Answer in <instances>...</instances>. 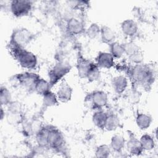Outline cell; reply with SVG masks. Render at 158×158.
Masks as SVG:
<instances>
[{"label":"cell","mask_w":158,"mask_h":158,"mask_svg":"<svg viewBox=\"0 0 158 158\" xmlns=\"http://www.w3.org/2000/svg\"><path fill=\"white\" fill-rule=\"evenodd\" d=\"M125 54L127 56H130L132 54H134L139 51H141L139 46L133 41L125 42L122 44Z\"/></svg>","instance_id":"obj_31"},{"label":"cell","mask_w":158,"mask_h":158,"mask_svg":"<svg viewBox=\"0 0 158 158\" xmlns=\"http://www.w3.org/2000/svg\"><path fill=\"white\" fill-rule=\"evenodd\" d=\"M12 101V94L9 89L5 86H1L0 89V102L1 106H7Z\"/></svg>","instance_id":"obj_27"},{"label":"cell","mask_w":158,"mask_h":158,"mask_svg":"<svg viewBox=\"0 0 158 158\" xmlns=\"http://www.w3.org/2000/svg\"><path fill=\"white\" fill-rule=\"evenodd\" d=\"M6 116V112L5 110H4L3 106L1 107V120H2Z\"/></svg>","instance_id":"obj_33"},{"label":"cell","mask_w":158,"mask_h":158,"mask_svg":"<svg viewBox=\"0 0 158 158\" xmlns=\"http://www.w3.org/2000/svg\"><path fill=\"white\" fill-rule=\"evenodd\" d=\"M94 63L99 69H109L114 65V58L109 52L100 51L95 58Z\"/></svg>","instance_id":"obj_10"},{"label":"cell","mask_w":158,"mask_h":158,"mask_svg":"<svg viewBox=\"0 0 158 158\" xmlns=\"http://www.w3.org/2000/svg\"><path fill=\"white\" fill-rule=\"evenodd\" d=\"M126 141L124 137L120 135H114L110 139V147L111 150L115 154L120 153L123 152V150L125 146Z\"/></svg>","instance_id":"obj_16"},{"label":"cell","mask_w":158,"mask_h":158,"mask_svg":"<svg viewBox=\"0 0 158 158\" xmlns=\"http://www.w3.org/2000/svg\"><path fill=\"white\" fill-rule=\"evenodd\" d=\"M73 93V89L67 83H62L58 88L56 96L58 101L62 103H66L70 101Z\"/></svg>","instance_id":"obj_13"},{"label":"cell","mask_w":158,"mask_h":158,"mask_svg":"<svg viewBox=\"0 0 158 158\" xmlns=\"http://www.w3.org/2000/svg\"><path fill=\"white\" fill-rule=\"evenodd\" d=\"M9 49L14 59L22 68L27 70L36 69L38 65V59L33 52L25 48L13 46H10Z\"/></svg>","instance_id":"obj_2"},{"label":"cell","mask_w":158,"mask_h":158,"mask_svg":"<svg viewBox=\"0 0 158 158\" xmlns=\"http://www.w3.org/2000/svg\"><path fill=\"white\" fill-rule=\"evenodd\" d=\"M130 75L136 84L144 88L151 86L156 78L153 67L144 64L134 65L130 70Z\"/></svg>","instance_id":"obj_1"},{"label":"cell","mask_w":158,"mask_h":158,"mask_svg":"<svg viewBox=\"0 0 158 158\" xmlns=\"http://www.w3.org/2000/svg\"><path fill=\"white\" fill-rule=\"evenodd\" d=\"M100 37L101 41L106 44H110L115 41L116 35L115 31L109 27L103 25L101 27Z\"/></svg>","instance_id":"obj_18"},{"label":"cell","mask_w":158,"mask_h":158,"mask_svg":"<svg viewBox=\"0 0 158 158\" xmlns=\"http://www.w3.org/2000/svg\"><path fill=\"white\" fill-rule=\"evenodd\" d=\"M66 30L71 35H80L85 30L84 23L77 17H70L67 21Z\"/></svg>","instance_id":"obj_11"},{"label":"cell","mask_w":158,"mask_h":158,"mask_svg":"<svg viewBox=\"0 0 158 158\" xmlns=\"http://www.w3.org/2000/svg\"><path fill=\"white\" fill-rule=\"evenodd\" d=\"M109 52L114 59H120L125 54L122 44L116 41L112 43L109 44Z\"/></svg>","instance_id":"obj_26"},{"label":"cell","mask_w":158,"mask_h":158,"mask_svg":"<svg viewBox=\"0 0 158 158\" xmlns=\"http://www.w3.org/2000/svg\"><path fill=\"white\" fill-rule=\"evenodd\" d=\"M107 116L108 114L102 109L96 110L92 115V122L97 128L104 130Z\"/></svg>","instance_id":"obj_20"},{"label":"cell","mask_w":158,"mask_h":158,"mask_svg":"<svg viewBox=\"0 0 158 158\" xmlns=\"http://www.w3.org/2000/svg\"><path fill=\"white\" fill-rule=\"evenodd\" d=\"M120 29L122 33L127 37L132 38L138 32V23L131 19H125L120 23Z\"/></svg>","instance_id":"obj_12"},{"label":"cell","mask_w":158,"mask_h":158,"mask_svg":"<svg viewBox=\"0 0 158 158\" xmlns=\"http://www.w3.org/2000/svg\"><path fill=\"white\" fill-rule=\"evenodd\" d=\"M85 102L91 109H102L108 102V96L104 91L95 90L85 97Z\"/></svg>","instance_id":"obj_6"},{"label":"cell","mask_w":158,"mask_h":158,"mask_svg":"<svg viewBox=\"0 0 158 158\" xmlns=\"http://www.w3.org/2000/svg\"><path fill=\"white\" fill-rule=\"evenodd\" d=\"M112 150L109 145L102 144L98 146L95 150V156L96 157L107 158L110 156Z\"/></svg>","instance_id":"obj_29"},{"label":"cell","mask_w":158,"mask_h":158,"mask_svg":"<svg viewBox=\"0 0 158 158\" xmlns=\"http://www.w3.org/2000/svg\"><path fill=\"white\" fill-rule=\"evenodd\" d=\"M52 87V86L49 81L40 77L35 84L34 91L36 92L38 94L43 96L45 93L51 91Z\"/></svg>","instance_id":"obj_22"},{"label":"cell","mask_w":158,"mask_h":158,"mask_svg":"<svg viewBox=\"0 0 158 158\" xmlns=\"http://www.w3.org/2000/svg\"><path fill=\"white\" fill-rule=\"evenodd\" d=\"M139 141L143 151H151L155 148L156 143L154 137L149 134L143 135Z\"/></svg>","instance_id":"obj_23"},{"label":"cell","mask_w":158,"mask_h":158,"mask_svg":"<svg viewBox=\"0 0 158 158\" xmlns=\"http://www.w3.org/2000/svg\"><path fill=\"white\" fill-rule=\"evenodd\" d=\"M101 27L96 23H91L88 28L86 30V36L93 40L100 35Z\"/></svg>","instance_id":"obj_30"},{"label":"cell","mask_w":158,"mask_h":158,"mask_svg":"<svg viewBox=\"0 0 158 158\" xmlns=\"http://www.w3.org/2000/svg\"><path fill=\"white\" fill-rule=\"evenodd\" d=\"M93 62L83 57H80L77 62V70L78 77L80 78H86L87 73Z\"/></svg>","instance_id":"obj_19"},{"label":"cell","mask_w":158,"mask_h":158,"mask_svg":"<svg viewBox=\"0 0 158 158\" xmlns=\"http://www.w3.org/2000/svg\"><path fill=\"white\" fill-rule=\"evenodd\" d=\"M7 118L11 123H19L23 122L22 107L20 103L12 101L7 106Z\"/></svg>","instance_id":"obj_9"},{"label":"cell","mask_w":158,"mask_h":158,"mask_svg":"<svg viewBox=\"0 0 158 158\" xmlns=\"http://www.w3.org/2000/svg\"><path fill=\"white\" fill-rule=\"evenodd\" d=\"M49 128V126L41 127L35 133V140L38 145L49 148L48 141Z\"/></svg>","instance_id":"obj_21"},{"label":"cell","mask_w":158,"mask_h":158,"mask_svg":"<svg viewBox=\"0 0 158 158\" xmlns=\"http://www.w3.org/2000/svg\"><path fill=\"white\" fill-rule=\"evenodd\" d=\"M111 86L115 93L120 94L126 90L128 86V79L124 75L115 76L111 80Z\"/></svg>","instance_id":"obj_14"},{"label":"cell","mask_w":158,"mask_h":158,"mask_svg":"<svg viewBox=\"0 0 158 158\" xmlns=\"http://www.w3.org/2000/svg\"><path fill=\"white\" fill-rule=\"evenodd\" d=\"M48 141L49 148L57 151L61 152L65 148V138L62 133L57 128L49 126Z\"/></svg>","instance_id":"obj_5"},{"label":"cell","mask_w":158,"mask_h":158,"mask_svg":"<svg viewBox=\"0 0 158 158\" xmlns=\"http://www.w3.org/2000/svg\"><path fill=\"white\" fill-rule=\"evenodd\" d=\"M125 146L128 152L133 156H139L144 151L139 139L134 135H130L128 139L126 141Z\"/></svg>","instance_id":"obj_15"},{"label":"cell","mask_w":158,"mask_h":158,"mask_svg":"<svg viewBox=\"0 0 158 158\" xmlns=\"http://www.w3.org/2000/svg\"><path fill=\"white\" fill-rule=\"evenodd\" d=\"M33 38V33L28 29L23 27L16 28L12 32L9 46L25 48L31 43Z\"/></svg>","instance_id":"obj_3"},{"label":"cell","mask_w":158,"mask_h":158,"mask_svg":"<svg viewBox=\"0 0 158 158\" xmlns=\"http://www.w3.org/2000/svg\"><path fill=\"white\" fill-rule=\"evenodd\" d=\"M152 117L146 113L138 112L135 118V122L137 127L141 130L149 128L152 123Z\"/></svg>","instance_id":"obj_17"},{"label":"cell","mask_w":158,"mask_h":158,"mask_svg":"<svg viewBox=\"0 0 158 158\" xmlns=\"http://www.w3.org/2000/svg\"><path fill=\"white\" fill-rule=\"evenodd\" d=\"M70 64L64 60H59L49 71V81L52 86L57 84L71 70Z\"/></svg>","instance_id":"obj_4"},{"label":"cell","mask_w":158,"mask_h":158,"mask_svg":"<svg viewBox=\"0 0 158 158\" xmlns=\"http://www.w3.org/2000/svg\"><path fill=\"white\" fill-rule=\"evenodd\" d=\"M33 7V1L28 0H13L9 3V10L15 17L28 15Z\"/></svg>","instance_id":"obj_7"},{"label":"cell","mask_w":158,"mask_h":158,"mask_svg":"<svg viewBox=\"0 0 158 158\" xmlns=\"http://www.w3.org/2000/svg\"><path fill=\"white\" fill-rule=\"evenodd\" d=\"M15 78L24 89L31 92L34 91L35 84L40 77L32 72H23L16 75Z\"/></svg>","instance_id":"obj_8"},{"label":"cell","mask_w":158,"mask_h":158,"mask_svg":"<svg viewBox=\"0 0 158 158\" xmlns=\"http://www.w3.org/2000/svg\"><path fill=\"white\" fill-rule=\"evenodd\" d=\"M100 77H101L100 69L95 63L93 62L87 73L86 78L88 80L89 82H93L98 80Z\"/></svg>","instance_id":"obj_28"},{"label":"cell","mask_w":158,"mask_h":158,"mask_svg":"<svg viewBox=\"0 0 158 158\" xmlns=\"http://www.w3.org/2000/svg\"><path fill=\"white\" fill-rule=\"evenodd\" d=\"M120 124L118 117L115 114H108L106 122L104 126V130L112 131L117 130Z\"/></svg>","instance_id":"obj_25"},{"label":"cell","mask_w":158,"mask_h":158,"mask_svg":"<svg viewBox=\"0 0 158 158\" xmlns=\"http://www.w3.org/2000/svg\"><path fill=\"white\" fill-rule=\"evenodd\" d=\"M43 106L44 107H51L56 106L58 104L59 101L56 94L54 93L51 90L42 96Z\"/></svg>","instance_id":"obj_24"},{"label":"cell","mask_w":158,"mask_h":158,"mask_svg":"<svg viewBox=\"0 0 158 158\" xmlns=\"http://www.w3.org/2000/svg\"><path fill=\"white\" fill-rule=\"evenodd\" d=\"M128 60L134 65L143 64L144 60V55L141 51H139L134 54L128 56Z\"/></svg>","instance_id":"obj_32"}]
</instances>
